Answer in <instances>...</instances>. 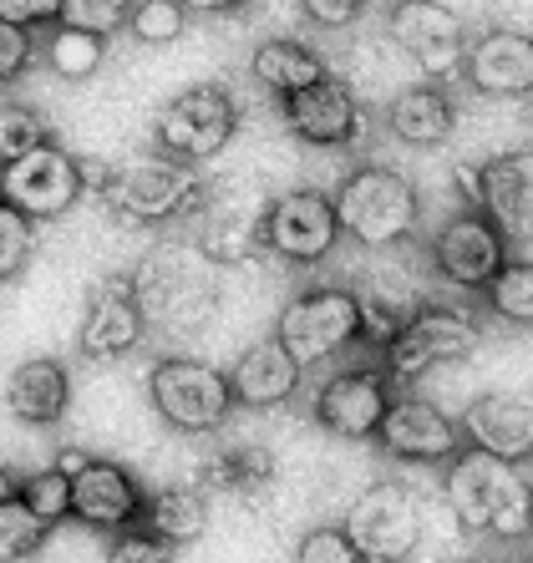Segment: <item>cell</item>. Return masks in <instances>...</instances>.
Returning <instances> with one entry per match:
<instances>
[{"instance_id":"cell-8","label":"cell","mask_w":533,"mask_h":563,"mask_svg":"<svg viewBox=\"0 0 533 563\" xmlns=\"http://www.w3.org/2000/svg\"><path fill=\"white\" fill-rule=\"evenodd\" d=\"M81 194H87V173H81L77 157L56 143H41L36 153L0 163V198L26 213L31 223L72 213L81 203Z\"/></svg>"},{"instance_id":"cell-22","label":"cell","mask_w":533,"mask_h":563,"mask_svg":"<svg viewBox=\"0 0 533 563\" xmlns=\"http://www.w3.org/2000/svg\"><path fill=\"white\" fill-rule=\"evenodd\" d=\"M6 407L26 427H56L72 407V371L56 355H31L6 376Z\"/></svg>"},{"instance_id":"cell-38","label":"cell","mask_w":533,"mask_h":563,"mask_svg":"<svg viewBox=\"0 0 533 563\" xmlns=\"http://www.w3.org/2000/svg\"><path fill=\"white\" fill-rule=\"evenodd\" d=\"M300 11H305V21H315L320 31H346L371 11V0H300Z\"/></svg>"},{"instance_id":"cell-36","label":"cell","mask_w":533,"mask_h":563,"mask_svg":"<svg viewBox=\"0 0 533 563\" xmlns=\"http://www.w3.org/2000/svg\"><path fill=\"white\" fill-rule=\"evenodd\" d=\"M107 563H173V543H163L148 528H122V533H112Z\"/></svg>"},{"instance_id":"cell-18","label":"cell","mask_w":533,"mask_h":563,"mask_svg":"<svg viewBox=\"0 0 533 563\" xmlns=\"http://www.w3.org/2000/svg\"><path fill=\"white\" fill-rule=\"evenodd\" d=\"M143 330H148V314H143V300H138V285H128V279H102V285L87 295L77 345L91 361H122L128 351H138Z\"/></svg>"},{"instance_id":"cell-42","label":"cell","mask_w":533,"mask_h":563,"mask_svg":"<svg viewBox=\"0 0 533 563\" xmlns=\"http://www.w3.org/2000/svg\"><path fill=\"white\" fill-rule=\"evenodd\" d=\"M463 563H493V559H463Z\"/></svg>"},{"instance_id":"cell-13","label":"cell","mask_w":533,"mask_h":563,"mask_svg":"<svg viewBox=\"0 0 533 563\" xmlns=\"http://www.w3.org/2000/svg\"><path fill=\"white\" fill-rule=\"evenodd\" d=\"M432 264L437 275L457 289H482L508 264V239L482 209H463L437 229L432 239Z\"/></svg>"},{"instance_id":"cell-34","label":"cell","mask_w":533,"mask_h":563,"mask_svg":"<svg viewBox=\"0 0 533 563\" xmlns=\"http://www.w3.org/2000/svg\"><path fill=\"white\" fill-rule=\"evenodd\" d=\"M295 563H366L346 523H320L295 543Z\"/></svg>"},{"instance_id":"cell-7","label":"cell","mask_w":533,"mask_h":563,"mask_svg":"<svg viewBox=\"0 0 533 563\" xmlns=\"http://www.w3.org/2000/svg\"><path fill=\"white\" fill-rule=\"evenodd\" d=\"M194 198H198L194 163H178V157H168V153L132 157V163H122V168L107 178V203L128 223H143V229H157V223L178 219L183 209H194Z\"/></svg>"},{"instance_id":"cell-43","label":"cell","mask_w":533,"mask_h":563,"mask_svg":"<svg viewBox=\"0 0 533 563\" xmlns=\"http://www.w3.org/2000/svg\"><path fill=\"white\" fill-rule=\"evenodd\" d=\"M529 462H533V457H529ZM529 483H533V477H529Z\"/></svg>"},{"instance_id":"cell-14","label":"cell","mask_w":533,"mask_h":563,"mask_svg":"<svg viewBox=\"0 0 533 563\" xmlns=\"http://www.w3.org/2000/svg\"><path fill=\"white\" fill-rule=\"evenodd\" d=\"M387 31L422 71H432V77L463 71L468 26H463V15H457L453 5H443V0H396Z\"/></svg>"},{"instance_id":"cell-23","label":"cell","mask_w":533,"mask_h":563,"mask_svg":"<svg viewBox=\"0 0 533 563\" xmlns=\"http://www.w3.org/2000/svg\"><path fill=\"white\" fill-rule=\"evenodd\" d=\"M457 128V107L437 81H416L406 92L391 97L387 107V132L406 147H443Z\"/></svg>"},{"instance_id":"cell-35","label":"cell","mask_w":533,"mask_h":563,"mask_svg":"<svg viewBox=\"0 0 533 563\" xmlns=\"http://www.w3.org/2000/svg\"><path fill=\"white\" fill-rule=\"evenodd\" d=\"M138 0H62V21L81 31H97V36H112V31L128 26V15Z\"/></svg>"},{"instance_id":"cell-33","label":"cell","mask_w":533,"mask_h":563,"mask_svg":"<svg viewBox=\"0 0 533 563\" xmlns=\"http://www.w3.org/2000/svg\"><path fill=\"white\" fill-rule=\"evenodd\" d=\"M31 244H36V223L0 198V285L31 264Z\"/></svg>"},{"instance_id":"cell-1","label":"cell","mask_w":533,"mask_h":563,"mask_svg":"<svg viewBox=\"0 0 533 563\" xmlns=\"http://www.w3.org/2000/svg\"><path fill=\"white\" fill-rule=\"evenodd\" d=\"M443 498L463 533L513 543L533 528V483L519 472V462H503L493 452H482V446H463L447 462Z\"/></svg>"},{"instance_id":"cell-29","label":"cell","mask_w":533,"mask_h":563,"mask_svg":"<svg viewBox=\"0 0 533 563\" xmlns=\"http://www.w3.org/2000/svg\"><path fill=\"white\" fill-rule=\"evenodd\" d=\"M46 528L52 523H41L36 512L21 503V493L6 498L0 503V563H26L46 543Z\"/></svg>"},{"instance_id":"cell-17","label":"cell","mask_w":533,"mask_h":563,"mask_svg":"<svg viewBox=\"0 0 533 563\" xmlns=\"http://www.w3.org/2000/svg\"><path fill=\"white\" fill-rule=\"evenodd\" d=\"M280 112H285V128L295 132L300 143L311 147H346L361 137V102L340 77H320L311 81L305 92L280 97Z\"/></svg>"},{"instance_id":"cell-31","label":"cell","mask_w":533,"mask_h":563,"mask_svg":"<svg viewBox=\"0 0 533 563\" xmlns=\"http://www.w3.org/2000/svg\"><path fill=\"white\" fill-rule=\"evenodd\" d=\"M15 493H21V503L36 512L41 523H62V518H72V472L66 467L31 472L26 483H15Z\"/></svg>"},{"instance_id":"cell-24","label":"cell","mask_w":533,"mask_h":563,"mask_svg":"<svg viewBox=\"0 0 533 563\" xmlns=\"http://www.w3.org/2000/svg\"><path fill=\"white\" fill-rule=\"evenodd\" d=\"M249 77L260 81L264 92L290 97V92H305L311 81L326 77V62H320V52H311L305 41L270 36L254 46V56H249Z\"/></svg>"},{"instance_id":"cell-28","label":"cell","mask_w":533,"mask_h":563,"mask_svg":"<svg viewBox=\"0 0 533 563\" xmlns=\"http://www.w3.org/2000/svg\"><path fill=\"white\" fill-rule=\"evenodd\" d=\"M482 300L498 320L508 325H533V260H508L488 285H482Z\"/></svg>"},{"instance_id":"cell-41","label":"cell","mask_w":533,"mask_h":563,"mask_svg":"<svg viewBox=\"0 0 533 563\" xmlns=\"http://www.w3.org/2000/svg\"><path fill=\"white\" fill-rule=\"evenodd\" d=\"M6 498H15V477L0 467V503H6Z\"/></svg>"},{"instance_id":"cell-5","label":"cell","mask_w":533,"mask_h":563,"mask_svg":"<svg viewBox=\"0 0 533 563\" xmlns=\"http://www.w3.org/2000/svg\"><path fill=\"white\" fill-rule=\"evenodd\" d=\"M472 345H478V325H472L468 314L447 310V305H422L381 345V371H387L391 386H412V380L472 355Z\"/></svg>"},{"instance_id":"cell-30","label":"cell","mask_w":533,"mask_h":563,"mask_svg":"<svg viewBox=\"0 0 533 563\" xmlns=\"http://www.w3.org/2000/svg\"><path fill=\"white\" fill-rule=\"evenodd\" d=\"M128 31L138 46H173L188 31V11H183V0H138Z\"/></svg>"},{"instance_id":"cell-10","label":"cell","mask_w":533,"mask_h":563,"mask_svg":"<svg viewBox=\"0 0 533 563\" xmlns=\"http://www.w3.org/2000/svg\"><path fill=\"white\" fill-rule=\"evenodd\" d=\"M346 533L366 563H406L422 543V508H416L412 487L371 483L346 512Z\"/></svg>"},{"instance_id":"cell-20","label":"cell","mask_w":533,"mask_h":563,"mask_svg":"<svg viewBox=\"0 0 533 563\" xmlns=\"http://www.w3.org/2000/svg\"><path fill=\"white\" fill-rule=\"evenodd\" d=\"M463 437L503 462L533 457V391H482L463 407Z\"/></svg>"},{"instance_id":"cell-3","label":"cell","mask_w":533,"mask_h":563,"mask_svg":"<svg viewBox=\"0 0 533 563\" xmlns=\"http://www.w3.org/2000/svg\"><path fill=\"white\" fill-rule=\"evenodd\" d=\"M148 401L183 437L219 432V427H229V417L239 407L229 376L219 366H208V361H188V355H163L148 371Z\"/></svg>"},{"instance_id":"cell-27","label":"cell","mask_w":533,"mask_h":563,"mask_svg":"<svg viewBox=\"0 0 533 563\" xmlns=\"http://www.w3.org/2000/svg\"><path fill=\"white\" fill-rule=\"evenodd\" d=\"M274 483V462L260 446H229L208 462V487L214 493H229V498H254Z\"/></svg>"},{"instance_id":"cell-39","label":"cell","mask_w":533,"mask_h":563,"mask_svg":"<svg viewBox=\"0 0 533 563\" xmlns=\"http://www.w3.org/2000/svg\"><path fill=\"white\" fill-rule=\"evenodd\" d=\"M0 21L26 31H52L62 21V0H0Z\"/></svg>"},{"instance_id":"cell-21","label":"cell","mask_w":533,"mask_h":563,"mask_svg":"<svg viewBox=\"0 0 533 563\" xmlns=\"http://www.w3.org/2000/svg\"><path fill=\"white\" fill-rule=\"evenodd\" d=\"M300 361L280 345V335H264L254 341L235 366H229V386H235V401L249 411H274L285 407L290 396L300 391Z\"/></svg>"},{"instance_id":"cell-32","label":"cell","mask_w":533,"mask_h":563,"mask_svg":"<svg viewBox=\"0 0 533 563\" xmlns=\"http://www.w3.org/2000/svg\"><path fill=\"white\" fill-rule=\"evenodd\" d=\"M41 143H52V128L36 107L26 102H0V163H15V157L36 153Z\"/></svg>"},{"instance_id":"cell-16","label":"cell","mask_w":533,"mask_h":563,"mask_svg":"<svg viewBox=\"0 0 533 563\" xmlns=\"http://www.w3.org/2000/svg\"><path fill=\"white\" fill-rule=\"evenodd\" d=\"M463 77L472 92L493 97V102L533 97V36L513 26H493L472 36L463 52Z\"/></svg>"},{"instance_id":"cell-6","label":"cell","mask_w":533,"mask_h":563,"mask_svg":"<svg viewBox=\"0 0 533 563\" xmlns=\"http://www.w3.org/2000/svg\"><path fill=\"white\" fill-rule=\"evenodd\" d=\"M239 128V102L229 87L219 81H198V87H183L153 122V137H157V153L178 157V163H208L229 147Z\"/></svg>"},{"instance_id":"cell-25","label":"cell","mask_w":533,"mask_h":563,"mask_svg":"<svg viewBox=\"0 0 533 563\" xmlns=\"http://www.w3.org/2000/svg\"><path fill=\"white\" fill-rule=\"evenodd\" d=\"M143 528L157 533L163 543L183 549V543H198L208 528V503L198 487H157L143 508Z\"/></svg>"},{"instance_id":"cell-2","label":"cell","mask_w":533,"mask_h":563,"mask_svg":"<svg viewBox=\"0 0 533 563\" xmlns=\"http://www.w3.org/2000/svg\"><path fill=\"white\" fill-rule=\"evenodd\" d=\"M330 203H336L340 234H351L366 250L406 244L416 234V219H422V198H416L412 178L396 168H381V163H361L346 173Z\"/></svg>"},{"instance_id":"cell-4","label":"cell","mask_w":533,"mask_h":563,"mask_svg":"<svg viewBox=\"0 0 533 563\" xmlns=\"http://www.w3.org/2000/svg\"><path fill=\"white\" fill-rule=\"evenodd\" d=\"M274 335L300 366H320V361H336L340 351H351L366 335V305L356 289H300L274 320Z\"/></svg>"},{"instance_id":"cell-11","label":"cell","mask_w":533,"mask_h":563,"mask_svg":"<svg viewBox=\"0 0 533 563\" xmlns=\"http://www.w3.org/2000/svg\"><path fill=\"white\" fill-rule=\"evenodd\" d=\"M377 442H381V452L396 462L437 467V462H453L468 437H463V421L447 417V411L437 407V401H427V396H391Z\"/></svg>"},{"instance_id":"cell-40","label":"cell","mask_w":533,"mask_h":563,"mask_svg":"<svg viewBox=\"0 0 533 563\" xmlns=\"http://www.w3.org/2000/svg\"><path fill=\"white\" fill-rule=\"evenodd\" d=\"M244 0H183V11L188 15H229V11H239Z\"/></svg>"},{"instance_id":"cell-37","label":"cell","mask_w":533,"mask_h":563,"mask_svg":"<svg viewBox=\"0 0 533 563\" xmlns=\"http://www.w3.org/2000/svg\"><path fill=\"white\" fill-rule=\"evenodd\" d=\"M31 62H36V31L0 21V87L21 77Z\"/></svg>"},{"instance_id":"cell-15","label":"cell","mask_w":533,"mask_h":563,"mask_svg":"<svg viewBox=\"0 0 533 563\" xmlns=\"http://www.w3.org/2000/svg\"><path fill=\"white\" fill-rule=\"evenodd\" d=\"M391 407V380L381 366H351L320 386L315 396V421L340 442H366L381 432V417Z\"/></svg>"},{"instance_id":"cell-12","label":"cell","mask_w":533,"mask_h":563,"mask_svg":"<svg viewBox=\"0 0 533 563\" xmlns=\"http://www.w3.org/2000/svg\"><path fill=\"white\" fill-rule=\"evenodd\" d=\"M72 472V518L81 528H97V533H122V528L143 523L148 493L138 487L128 467L102 457H72L62 462Z\"/></svg>"},{"instance_id":"cell-19","label":"cell","mask_w":533,"mask_h":563,"mask_svg":"<svg viewBox=\"0 0 533 563\" xmlns=\"http://www.w3.org/2000/svg\"><path fill=\"white\" fill-rule=\"evenodd\" d=\"M472 194H478L482 213L503 229V239L533 244V153L529 147L488 157L472 173Z\"/></svg>"},{"instance_id":"cell-9","label":"cell","mask_w":533,"mask_h":563,"mask_svg":"<svg viewBox=\"0 0 533 563\" xmlns=\"http://www.w3.org/2000/svg\"><path fill=\"white\" fill-rule=\"evenodd\" d=\"M340 239V219L330 194L320 188H290V194L270 198L260 213V244L290 264H320L330 260Z\"/></svg>"},{"instance_id":"cell-26","label":"cell","mask_w":533,"mask_h":563,"mask_svg":"<svg viewBox=\"0 0 533 563\" xmlns=\"http://www.w3.org/2000/svg\"><path fill=\"white\" fill-rule=\"evenodd\" d=\"M41 56H46V66H52L62 81H91L107 66V36L56 21V26L41 36Z\"/></svg>"}]
</instances>
